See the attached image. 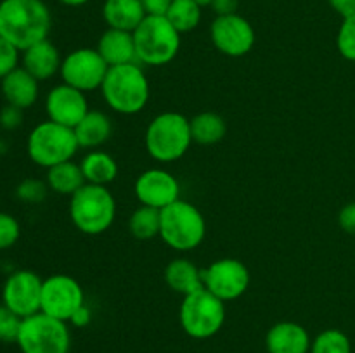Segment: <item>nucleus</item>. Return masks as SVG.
I'll return each instance as SVG.
<instances>
[{
  "label": "nucleus",
  "instance_id": "f257e3e1",
  "mask_svg": "<svg viewBox=\"0 0 355 353\" xmlns=\"http://www.w3.org/2000/svg\"><path fill=\"white\" fill-rule=\"evenodd\" d=\"M52 28L51 9L44 0H2L0 2V37L17 51L47 40Z\"/></svg>",
  "mask_w": 355,
  "mask_h": 353
},
{
  "label": "nucleus",
  "instance_id": "f03ea898",
  "mask_svg": "<svg viewBox=\"0 0 355 353\" xmlns=\"http://www.w3.org/2000/svg\"><path fill=\"white\" fill-rule=\"evenodd\" d=\"M149 92V80L139 62L111 66L101 85L104 102L114 113L127 116L141 113L148 106Z\"/></svg>",
  "mask_w": 355,
  "mask_h": 353
},
{
  "label": "nucleus",
  "instance_id": "7ed1b4c3",
  "mask_svg": "<svg viewBox=\"0 0 355 353\" xmlns=\"http://www.w3.org/2000/svg\"><path fill=\"white\" fill-rule=\"evenodd\" d=\"M146 151L159 163H172L182 158L193 144L191 120L175 111L158 114L144 134Z\"/></svg>",
  "mask_w": 355,
  "mask_h": 353
},
{
  "label": "nucleus",
  "instance_id": "20e7f679",
  "mask_svg": "<svg viewBox=\"0 0 355 353\" xmlns=\"http://www.w3.org/2000/svg\"><path fill=\"white\" fill-rule=\"evenodd\" d=\"M69 218L83 234L99 235L113 225L116 201L107 187L85 183L69 197Z\"/></svg>",
  "mask_w": 355,
  "mask_h": 353
},
{
  "label": "nucleus",
  "instance_id": "39448f33",
  "mask_svg": "<svg viewBox=\"0 0 355 353\" xmlns=\"http://www.w3.org/2000/svg\"><path fill=\"white\" fill-rule=\"evenodd\" d=\"M132 33L139 64L165 66L179 54L180 33L165 16H146Z\"/></svg>",
  "mask_w": 355,
  "mask_h": 353
},
{
  "label": "nucleus",
  "instance_id": "423d86ee",
  "mask_svg": "<svg viewBox=\"0 0 355 353\" xmlns=\"http://www.w3.org/2000/svg\"><path fill=\"white\" fill-rule=\"evenodd\" d=\"M207 235V221L203 213L184 199H177L162 210L159 237L168 248L179 253L196 249Z\"/></svg>",
  "mask_w": 355,
  "mask_h": 353
},
{
  "label": "nucleus",
  "instance_id": "0eeeda50",
  "mask_svg": "<svg viewBox=\"0 0 355 353\" xmlns=\"http://www.w3.org/2000/svg\"><path fill=\"white\" fill-rule=\"evenodd\" d=\"M78 149L75 130L51 120L38 123L26 141V152L31 161L47 170L59 163L71 161Z\"/></svg>",
  "mask_w": 355,
  "mask_h": 353
},
{
  "label": "nucleus",
  "instance_id": "6e6552de",
  "mask_svg": "<svg viewBox=\"0 0 355 353\" xmlns=\"http://www.w3.org/2000/svg\"><path fill=\"white\" fill-rule=\"evenodd\" d=\"M179 322L184 332L193 339L214 338L225 322V303L203 287L184 296Z\"/></svg>",
  "mask_w": 355,
  "mask_h": 353
},
{
  "label": "nucleus",
  "instance_id": "1a4fd4ad",
  "mask_svg": "<svg viewBox=\"0 0 355 353\" xmlns=\"http://www.w3.org/2000/svg\"><path fill=\"white\" fill-rule=\"evenodd\" d=\"M16 343L23 353H69L71 334L68 322L38 311L21 320Z\"/></svg>",
  "mask_w": 355,
  "mask_h": 353
},
{
  "label": "nucleus",
  "instance_id": "9d476101",
  "mask_svg": "<svg viewBox=\"0 0 355 353\" xmlns=\"http://www.w3.org/2000/svg\"><path fill=\"white\" fill-rule=\"evenodd\" d=\"M83 305H85V293L75 277L54 273L42 284V314L69 324L75 311Z\"/></svg>",
  "mask_w": 355,
  "mask_h": 353
},
{
  "label": "nucleus",
  "instance_id": "9b49d317",
  "mask_svg": "<svg viewBox=\"0 0 355 353\" xmlns=\"http://www.w3.org/2000/svg\"><path fill=\"white\" fill-rule=\"evenodd\" d=\"M110 66L106 64L97 48L82 47L69 52L61 62V75L62 83L78 89L82 92H92V90L101 89Z\"/></svg>",
  "mask_w": 355,
  "mask_h": 353
},
{
  "label": "nucleus",
  "instance_id": "f8f14e48",
  "mask_svg": "<svg viewBox=\"0 0 355 353\" xmlns=\"http://www.w3.org/2000/svg\"><path fill=\"white\" fill-rule=\"evenodd\" d=\"M205 289L225 301H234L250 286V270L241 260L220 258L203 270Z\"/></svg>",
  "mask_w": 355,
  "mask_h": 353
},
{
  "label": "nucleus",
  "instance_id": "ddd939ff",
  "mask_svg": "<svg viewBox=\"0 0 355 353\" xmlns=\"http://www.w3.org/2000/svg\"><path fill=\"white\" fill-rule=\"evenodd\" d=\"M211 44L218 52L229 57H243L255 45V30L241 14L217 16L210 26Z\"/></svg>",
  "mask_w": 355,
  "mask_h": 353
},
{
  "label": "nucleus",
  "instance_id": "4468645a",
  "mask_svg": "<svg viewBox=\"0 0 355 353\" xmlns=\"http://www.w3.org/2000/svg\"><path fill=\"white\" fill-rule=\"evenodd\" d=\"M44 280L33 270H16L6 279L2 287V303L21 318L40 311Z\"/></svg>",
  "mask_w": 355,
  "mask_h": 353
},
{
  "label": "nucleus",
  "instance_id": "2eb2a0df",
  "mask_svg": "<svg viewBox=\"0 0 355 353\" xmlns=\"http://www.w3.org/2000/svg\"><path fill=\"white\" fill-rule=\"evenodd\" d=\"M135 197L142 206L165 210L180 199V183L175 176L163 168H151L142 172L135 180Z\"/></svg>",
  "mask_w": 355,
  "mask_h": 353
},
{
  "label": "nucleus",
  "instance_id": "dca6fc26",
  "mask_svg": "<svg viewBox=\"0 0 355 353\" xmlns=\"http://www.w3.org/2000/svg\"><path fill=\"white\" fill-rule=\"evenodd\" d=\"M85 92L61 83L49 90L45 97V113L49 120L64 127L75 128L89 113Z\"/></svg>",
  "mask_w": 355,
  "mask_h": 353
},
{
  "label": "nucleus",
  "instance_id": "f3484780",
  "mask_svg": "<svg viewBox=\"0 0 355 353\" xmlns=\"http://www.w3.org/2000/svg\"><path fill=\"white\" fill-rule=\"evenodd\" d=\"M311 334L297 322H277L267 331L266 348L269 353H309Z\"/></svg>",
  "mask_w": 355,
  "mask_h": 353
},
{
  "label": "nucleus",
  "instance_id": "a211bd4d",
  "mask_svg": "<svg viewBox=\"0 0 355 353\" xmlns=\"http://www.w3.org/2000/svg\"><path fill=\"white\" fill-rule=\"evenodd\" d=\"M21 62L31 76H35L38 82H45V80L52 78L55 73H59L62 59L58 47L47 38V40L38 42L23 51Z\"/></svg>",
  "mask_w": 355,
  "mask_h": 353
},
{
  "label": "nucleus",
  "instance_id": "6ab92c4d",
  "mask_svg": "<svg viewBox=\"0 0 355 353\" xmlns=\"http://www.w3.org/2000/svg\"><path fill=\"white\" fill-rule=\"evenodd\" d=\"M0 89L7 104L21 111L33 106L38 99V80L31 76L23 66H17L14 71L3 76Z\"/></svg>",
  "mask_w": 355,
  "mask_h": 353
},
{
  "label": "nucleus",
  "instance_id": "aec40b11",
  "mask_svg": "<svg viewBox=\"0 0 355 353\" xmlns=\"http://www.w3.org/2000/svg\"><path fill=\"white\" fill-rule=\"evenodd\" d=\"M96 48L110 68L111 66L137 62L134 33H132V31L107 28V30L101 35Z\"/></svg>",
  "mask_w": 355,
  "mask_h": 353
},
{
  "label": "nucleus",
  "instance_id": "412c9836",
  "mask_svg": "<svg viewBox=\"0 0 355 353\" xmlns=\"http://www.w3.org/2000/svg\"><path fill=\"white\" fill-rule=\"evenodd\" d=\"M148 16L141 0H104L103 19L107 28L134 31Z\"/></svg>",
  "mask_w": 355,
  "mask_h": 353
},
{
  "label": "nucleus",
  "instance_id": "4be33fe9",
  "mask_svg": "<svg viewBox=\"0 0 355 353\" xmlns=\"http://www.w3.org/2000/svg\"><path fill=\"white\" fill-rule=\"evenodd\" d=\"M165 282L168 284L173 293L187 296V294H193L205 287L203 270L198 269L187 258L172 260L165 269Z\"/></svg>",
  "mask_w": 355,
  "mask_h": 353
},
{
  "label": "nucleus",
  "instance_id": "5701e85b",
  "mask_svg": "<svg viewBox=\"0 0 355 353\" xmlns=\"http://www.w3.org/2000/svg\"><path fill=\"white\" fill-rule=\"evenodd\" d=\"M73 130H75L80 147L92 151L110 141L113 125H111L110 116L103 111H89Z\"/></svg>",
  "mask_w": 355,
  "mask_h": 353
},
{
  "label": "nucleus",
  "instance_id": "b1692460",
  "mask_svg": "<svg viewBox=\"0 0 355 353\" xmlns=\"http://www.w3.org/2000/svg\"><path fill=\"white\" fill-rule=\"evenodd\" d=\"M82 166V173L85 176L87 183H94V185H104L114 182L118 176V163L110 152L99 151V149H92L87 152L80 161Z\"/></svg>",
  "mask_w": 355,
  "mask_h": 353
},
{
  "label": "nucleus",
  "instance_id": "393cba45",
  "mask_svg": "<svg viewBox=\"0 0 355 353\" xmlns=\"http://www.w3.org/2000/svg\"><path fill=\"white\" fill-rule=\"evenodd\" d=\"M45 182H47L49 189L54 190L55 194L69 197L87 183L85 176L82 173V166H80V163L73 161V159L49 168Z\"/></svg>",
  "mask_w": 355,
  "mask_h": 353
},
{
  "label": "nucleus",
  "instance_id": "a878e982",
  "mask_svg": "<svg viewBox=\"0 0 355 353\" xmlns=\"http://www.w3.org/2000/svg\"><path fill=\"white\" fill-rule=\"evenodd\" d=\"M225 134H227V125L220 114L203 111L191 118V135H193V142L196 144L214 145L220 142Z\"/></svg>",
  "mask_w": 355,
  "mask_h": 353
},
{
  "label": "nucleus",
  "instance_id": "bb28decb",
  "mask_svg": "<svg viewBox=\"0 0 355 353\" xmlns=\"http://www.w3.org/2000/svg\"><path fill=\"white\" fill-rule=\"evenodd\" d=\"M162 227V211L149 206H139L128 218V230L135 239L149 241L159 235Z\"/></svg>",
  "mask_w": 355,
  "mask_h": 353
},
{
  "label": "nucleus",
  "instance_id": "cd10ccee",
  "mask_svg": "<svg viewBox=\"0 0 355 353\" xmlns=\"http://www.w3.org/2000/svg\"><path fill=\"white\" fill-rule=\"evenodd\" d=\"M201 10L203 9L194 0H173L165 17L182 35L196 30L201 21Z\"/></svg>",
  "mask_w": 355,
  "mask_h": 353
},
{
  "label": "nucleus",
  "instance_id": "c85d7f7f",
  "mask_svg": "<svg viewBox=\"0 0 355 353\" xmlns=\"http://www.w3.org/2000/svg\"><path fill=\"white\" fill-rule=\"evenodd\" d=\"M309 353H352V343L340 329H326L312 339Z\"/></svg>",
  "mask_w": 355,
  "mask_h": 353
},
{
  "label": "nucleus",
  "instance_id": "c756f323",
  "mask_svg": "<svg viewBox=\"0 0 355 353\" xmlns=\"http://www.w3.org/2000/svg\"><path fill=\"white\" fill-rule=\"evenodd\" d=\"M336 47L342 57L355 62V14L343 17L336 35Z\"/></svg>",
  "mask_w": 355,
  "mask_h": 353
},
{
  "label": "nucleus",
  "instance_id": "7c9ffc66",
  "mask_svg": "<svg viewBox=\"0 0 355 353\" xmlns=\"http://www.w3.org/2000/svg\"><path fill=\"white\" fill-rule=\"evenodd\" d=\"M47 182H42V180L37 179H26L17 185L16 194L21 201L30 204H38L45 199L49 192Z\"/></svg>",
  "mask_w": 355,
  "mask_h": 353
},
{
  "label": "nucleus",
  "instance_id": "2f4dec72",
  "mask_svg": "<svg viewBox=\"0 0 355 353\" xmlns=\"http://www.w3.org/2000/svg\"><path fill=\"white\" fill-rule=\"evenodd\" d=\"M21 320L14 311H10L6 305H0V341L16 343L17 332H19Z\"/></svg>",
  "mask_w": 355,
  "mask_h": 353
},
{
  "label": "nucleus",
  "instance_id": "473e14b6",
  "mask_svg": "<svg viewBox=\"0 0 355 353\" xmlns=\"http://www.w3.org/2000/svg\"><path fill=\"white\" fill-rule=\"evenodd\" d=\"M21 234L19 221L9 213L0 211V251L12 248Z\"/></svg>",
  "mask_w": 355,
  "mask_h": 353
},
{
  "label": "nucleus",
  "instance_id": "72a5a7b5",
  "mask_svg": "<svg viewBox=\"0 0 355 353\" xmlns=\"http://www.w3.org/2000/svg\"><path fill=\"white\" fill-rule=\"evenodd\" d=\"M19 52L10 42L0 37V80L19 66Z\"/></svg>",
  "mask_w": 355,
  "mask_h": 353
},
{
  "label": "nucleus",
  "instance_id": "f704fd0d",
  "mask_svg": "<svg viewBox=\"0 0 355 353\" xmlns=\"http://www.w3.org/2000/svg\"><path fill=\"white\" fill-rule=\"evenodd\" d=\"M338 225L343 232L355 235V201L345 204L338 213Z\"/></svg>",
  "mask_w": 355,
  "mask_h": 353
},
{
  "label": "nucleus",
  "instance_id": "c9c22d12",
  "mask_svg": "<svg viewBox=\"0 0 355 353\" xmlns=\"http://www.w3.org/2000/svg\"><path fill=\"white\" fill-rule=\"evenodd\" d=\"M173 0H141L148 16H165Z\"/></svg>",
  "mask_w": 355,
  "mask_h": 353
},
{
  "label": "nucleus",
  "instance_id": "e433bc0d",
  "mask_svg": "<svg viewBox=\"0 0 355 353\" xmlns=\"http://www.w3.org/2000/svg\"><path fill=\"white\" fill-rule=\"evenodd\" d=\"M0 123L6 128H16L17 125H21V109L7 104L6 109L0 113Z\"/></svg>",
  "mask_w": 355,
  "mask_h": 353
},
{
  "label": "nucleus",
  "instance_id": "4c0bfd02",
  "mask_svg": "<svg viewBox=\"0 0 355 353\" xmlns=\"http://www.w3.org/2000/svg\"><path fill=\"white\" fill-rule=\"evenodd\" d=\"M328 3L342 17H349L355 14V0H328Z\"/></svg>",
  "mask_w": 355,
  "mask_h": 353
},
{
  "label": "nucleus",
  "instance_id": "58836bf2",
  "mask_svg": "<svg viewBox=\"0 0 355 353\" xmlns=\"http://www.w3.org/2000/svg\"><path fill=\"white\" fill-rule=\"evenodd\" d=\"M239 0H214L211 2V9L217 16H224V14H234L238 9Z\"/></svg>",
  "mask_w": 355,
  "mask_h": 353
},
{
  "label": "nucleus",
  "instance_id": "ea45409f",
  "mask_svg": "<svg viewBox=\"0 0 355 353\" xmlns=\"http://www.w3.org/2000/svg\"><path fill=\"white\" fill-rule=\"evenodd\" d=\"M90 320H92V311H90V308L87 307V305H83V307H80L78 310L75 311V315L71 317L69 324L76 325V327H85V325L90 324Z\"/></svg>",
  "mask_w": 355,
  "mask_h": 353
},
{
  "label": "nucleus",
  "instance_id": "a19ab883",
  "mask_svg": "<svg viewBox=\"0 0 355 353\" xmlns=\"http://www.w3.org/2000/svg\"><path fill=\"white\" fill-rule=\"evenodd\" d=\"M62 6H68V7H82L85 3H89L90 0H59Z\"/></svg>",
  "mask_w": 355,
  "mask_h": 353
},
{
  "label": "nucleus",
  "instance_id": "79ce46f5",
  "mask_svg": "<svg viewBox=\"0 0 355 353\" xmlns=\"http://www.w3.org/2000/svg\"><path fill=\"white\" fill-rule=\"evenodd\" d=\"M194 2H196L201 9H205V7H211V2H214V0H194Z\"/></svg>",
  "mask_w": 355,
  "mask_h": 353
},
{
  "label": "nucleus",
  "instance_id": "37998d69",
  "mask_svg": "<svg viewBox=\"0 0 355 353\" xmlns=\"http://www.w3.org/2000/svg\"><path fill=\"white\" fill-rule=\"evenodd\" d=\"M0 2H2V0H0Z\"/></svg>",
  "mask_w": 355,
  "mask_h": 353
}]
</instances>
